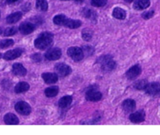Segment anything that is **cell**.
Here are the masks:
<instances>
[{
    "instance_id": "obj_28",
    "label": "cell",
    "mask_w": 160,
    "mask_h": 135,
    "mask_svg": "<svg viewBox=\"0 0 160 135\" xmlns=\"http://www.w3.org/2000/svg\"><path fill=\"white\" fill-rule=\"evenodd\" d=\"M18 31L17 28L16 27H11V28H7L3 32V35L6 36V37H9V36H12L14 34H16Z\"/></svg>"
},
{
    "instance_id": "obj_26",
    "label": "cell",
    "mask_w": 160,
    "mask_h": 135,
    "mask_svg": "<svg viewBox=\"0 0 160 135\" xmlns=\"http://www.w3.org/2000/svg\"><path fill=\"white\" fill-rule=\"evenodd\" d=\"M148 84V83L146 80H140L134 84V88L138 90H145Z\"/></svg>"
},
{
    "instance_id": "obj_39",
    "label": "cell",
    "mask_w": 160,
    "mask_h": 135,
    "mask_svg": "<svg viewBox=\"0 0 160 135\" xmlns=\"http://www.w3.org/2000/svg\"><path fill=\"white\" fill-rule=\"evenodd\" d=\"M2 57V53L1 52H0V59H1V58Z\"/></svg>"
},
{
    "instance_id": "obj_8",
    "label": "cell",
    "mask_w": 160,
    "mask_h": 135,
    "mask_svg": "<svg viewBox=\"0 0 160 135\" xmlns=\"http://www.w3.org/2000/svg\"><path fill=\"white\" fill-rule=\"evenodd\" d=\"M23 53V49L21 48H15V49L9 50L3 55V59L5 60L10 61L19 58Z\"/></svg>"
},
{
    "instance_id": "obj_33",
    "label": "cell",
    "mask_w": 160,
    "mask_h": 135,
    "mask_svg": "<svg viewBox=\"0 0 160 135\" xmlns=\"http://www.w3.org/2000/svg\"><path fill=\"white\" fill-rule=\"evenodd\" d=\"M154 13L155 12L153 10L148 11V12H145L142 14V17H143L144 19H145V20H148V19L152 18V17L154 16Z\"/></svg>"
},
{
    "instance_id": "obj_5",
    "label": "cell",
    "mask_w": 160,
    "mask_h": 135,
    "mask_svg": "<svg viewBox=\"0 0 160 135\" xmlns=\"http://www.w3.org/2000/svg\"><path fill=\"white\" fill-rule=\"evenodd\" d=\"M55 70H56V73L62 78L68 76L72 72L70 66L63 63V62H59V63L56 64V67H55Z\"/></svg>"
},
{
    "instance_id": "obj_15",
    "label": "cell",
    "mask_w": 160,
    "mask_h": 135,
    "mask_svg": "<svg viewBox=\"0 0 160 135\" xmlns=\"http://www.w3.org/2000/svg\"><path fill=\"white\" fill-rule=\"evenodd\" d=\"M5 123L8 125H17L19 123V119L18 117L16 115H14L13 113H6L4 116V118H3Z\"/></svg>"
},
{
    "instance_id": "obj_17",
    "label": "cell",
    "mask_w": 160,
    "mask_h": 135,
    "mask_svg": "<svg viewBox=\"0 0 160 135\" xmlns=\"http://www.w3.org/2000/svg\"><path fill=\"white\" fill-rule=\"evenodd\" d=\"M149 0H136L134 2V5H133V7H134V9H137V10H143V9L149 7Z\"/></svg>"
},
{
    "instance_id": "obj_34",
    "label": "cell",
    "mask_w": 160,
    "mask_h": 135,
    "mask_svg": "<svg viewBox=\"0 0 160 135\" xmlns=\"http://www.w3.org/2000/svg\"><path fill=\"white\" fill-rule=\"evenodd\" d=\"M32 59H34V61H38L41 59V56L38 54H34V56H32Z\"/></svg>"
},
{
    "instance_id": "obj_29",
    "label": "cell",
    "mask_w": 160,
    "mask_h": 135,
    "mask_svg": "<svg viewBox=\"0 0 160 135\" xmlns=\"http://www.w3.org/2000/svg\"><path fill=\"white\" fill-rule=\"evenodd\" d=\"M82 50L83 52H84V56H92L94 53V51H95L93 47L91 46V45H84V46L82 47Z\"/></svg>"
},
{
    "instance_id": "obj_12",
    "label": "cell",
    "mask_w": 160,
    "mask_h": 135,
    "mask_svg": "<svg viewBox=\"0 0 160 135\" xmlns=\"http://www.w3.org/2000/svg\"><path fill=\"white\" fill-rule=\"evenodd\" d=\"M130 120L134 123H140L143 122L145 119V113L143 110L138 111L131 114L129 117Z\"/></svg>"
},
{
    "instance_id": "obj_38",
    "label": "cell",
    "mask_w": 160,
    "mask_h": 135,
    "mask_svg": "<svg viewBox=\"0 0 160 135\" xmlns=\"http://www.w3.org/2000/svg\"><path fill=\"white\" fill-rule=\"evenodd\" d=\"M62 1H69V0H62ZM74 1H82V0H74Z\"/></svg>"
},
{
    "instance_id": "obj_16",
    "label": "cell",
    "mask_w": 160,
    "mask_h": 135,
    "mask_svg": "<svg viewBox=\"0 0 160 135\" xmlns=\"http://www.w3.org/2000/svg\"><path fill=\"white\" fill-rule=\"evenodd\" d=\"M122 106L127 112H131L135 110L136 102L133 99H126L125 101H123Z\"/></svg>"
},
{
    "instance_id": "obj_11",
    "label": "cell",
    "mask_w": 160,
    "mask_h": 135,
    "mask_svg": "<svg viewBox=\"0 0 160 135\" xmlns=\"http://www.w3.org/2000/svg\"><path fill=\"white\" fill-rule=\"evenodd\" d=\"M86 99L88 101L90 102H98L99 100H101L102 95L101 92H99L98 91L95 90V89H91L88 90L86 92Z\"/></svg>"
},
{
    "instance_id": "obj_30",
    "label": "cell",
    "mask_w": 160,
    "mask_h": 135,
    "mask_svg": "<svg viewBox=\"0 0 160 135\" xmlns=\"http://www.w3.org/2000/svg\"><path fill=\"white\" fill-rule=\"evenodd\" d=\"M108 0H92V6L95 7H103L107 4Z\"/></svg>"
},
{
    "instance_id": "obj_31",
    "label": "cell",
    "mask_w": 160,
    "mask_h": 135,
    "mask_svg": "<svg viewBox=\"0 0 160 135\" xmlns=\"http://www.w3.org/2000/svg\"><path fill=\"white\" fill-rule=\"evenodd\" d=\"M93 36V32L88 29H85L82 31V38L85 41H90Z\"/></svg>"
},
{
    "instance_id": "obj_19",
    "label": "cell",
    "mask_w": 160,
    "mask_h": 135,
    "mask_svg": "<svg viewBox=\"0 0 160 135\" xmlns=\"http://www.w3.org/2000/svg\"><path fill=\"white\" fill-rule=\"evenodd\" d=\"M22 16H23V14L21 12H15L13 13H11L6 17V22L9 24L17 23L22 18Z\"/></svg>"
},
{
    "instance_id": "obj_32",
    "label": "cell",
    "mask_w": 160,
    "mask_h": 135,
    "mask_svg": "<svg viewBox=\"0 0 160 135\" xmlns=\"http://www.w3.org/2000/svg\"><path fill=\"white\" fill-rule=\"evenodd\" d=\"M83 13H84V17L90 19H94V17L96 16L95 12L94 11L91 10L90 9H84V11H83Z\"/></svg>"
},
{
    "instance_id": "obj_7",
    "label": "cell",
    "mask_w": 160,
    "mask_h": 135,
    "mask_svg": "<svg viewBox=\"0 0 160 135\" xmlns=\"http://www.w3.org/2000/svg\"><path fill=\"white\" fill-rule=\"evenodd\" d=\"M61 56H62V51L60 48H52L46 52L45 54V59L48 60L55 61L57 59H60Z\"/></svg>"
},
{
    "instance_id": "obj_9",
    "label": "cell",
    "mask_w": 160,
    "mask_h": 135,
    "mask_svg": "<svg viewBox=\"0 0 160 135\" xmlns=\"http://www.w3.org/2000/svg\"><path fill=\"white\" fill-rule=\"evenodd\" d=\"M141 73H142V67L138 64H136L127 71L126 76L129 80H134L139 77Z\"/></svg>"
},
{
    "instance_id": "obj_10",
    "label": "cell",
    "mask_w": 160,
    "mask_h": 135,
    "mask_svg": "<svg viewBox=\"0 0 160 135\" xmlns=\"http://www.w3.org/2000/svg\"><path fill=\"white\" fill-rule=\"evenodd\" d=\"M35 30V25L34 23H31V22H24L22 23L19 27V31L22 34L24 35H28V34H31L33 31Z\"/></svg>"
},
{
    "instance_id": "obj_18",
    "label": "cell",
    "mask_w": 160,
    "mask_h": 135,
    "mask_svg": "<svg viewBox=\"0 0 160 135\" xmlns=\"http://www.w3.org/2000/svg\"><path fill=\"white\" fill-rule=\"evenodd\" d=\"M81 21L79 20H73V19L67 18L63 26L66 28H68L70 29H77L81 26Z\"/></svg>"
},
{
    "instance_id": "obj_6",
    "label": "cell",
    "mask_w": 160,
    "mask_h": 135,
    "mask_svg": "<svg viewBox=\"0 0 160 135\" xmlns=\"http://www.w3.org/2000/svg\"><path fill=\"white\" fill-rule=\"evenodd\" d=\"M145 92L148 95L152 97H159L160 96V84L158 82H152L148 84Z\"/></svg>"
},
{
    "instance_id": "obj_2",
    "label": "cell",
    "mask_w": 160,
    "mask_h": 135,
    "mask_svg": "<svg viewBox=\"0 0 160 135\" xmlns=\"http://www.w3.org/2000/svg\"><path fill=\"white\" fill-rule=\"evenodd\" d=\"M98 62L101 65V69L104 72H110L116 68V62L112 57L109 55L102 56L98 59Z\"/></svg>"
},
{
    "instance_id": "obj_37",
    "label": "cell",
    "mask_w": 160,
    "mask_h": 135,
    "mask_svg": "<svg viewBox=\"0 0 160 135\" xmlns=\"http://www.w3.org/2000/svg\"><path fill=\"white\" fill-rule=\"evenodd\" d=\"M2 34V28H0V35Z\"/></svg>"
},
{
    "instance_id": "obj_21",
    "label": "cell",
    "mask_w": 160,
    "mask_h": 135,
    "mask_svg": "<svg viewBox=\"0 0 160 135\" xmlns=\"http://www.w3.org/2000/svg\"><path fill=\"white\" fill-rule=\"evenodd\" d=\"M112 16L118 20H124L127 17V12L122 8L116 7L114 8L113 11H112Z\"/></svg>"
},
{
    "instance_id": "obj_27",
    "label": "cell",
    "mask_w": 160,
    "mask_h": 135,
    "mask_svg": "<svg viewBox=\"0 0 160 135\" xmlns=\"http://www.w3.org/2000/svg\"><path fill=\"white\" fill-rule=\"evenodd\" d=\"M14 41L12 39H2L0 40V48H6L13 45Z\"/></svg>"
},
{
    "instance_id": "obj_25",
    "label": "cell",
    "mask_w": 160,
    "mask_h": 135,
    "mask_svg": "<svg viewBox=\"0 0 160 135\" xmlns=\"http://www.w3.org/2000/svg\"><path fill=\"white\" fill-rule=\"evenodd\" d=\"M67 19V17L65 15H63V14H59V15H56V17H54V18H53V23L56 25H59V26H63Z\"/></svg>"
},
{
    "instance_id": "obj_35",
    "label": "cell",
    "mask_w": 160,
    "mask_h": 135,
    "mask_svg": "<svg viewBox=\"0 0 160 135\" xmlns=\"http://www.w3.org/2000/svg\"><path fill=\"white\" fill-rule=\"evenodd\" d=\"M6 2L9 3V4H11V3L15 2L18 1V0H6Z\"/></svg>"
},
{
    "instance_id": "obj_3",
    "label": "cell",
    "mask_w": 160,
    "mask_h": 135,
    "mask_svg": "<svg viewBox=\"0 0 160 135\" xmlns=\"http://www.w3.org/2000/svg\"><path fill=\"white\" fill-rule=\"evenodd\" d=\"M67 55L73 60L76 61V62H79V61L82 60L84 57V54L82 48L77 46H73L69 48L68 50H67Z\"/></svg>"
},
{
    "instance_id": "obj_14",
    "label": "cell",
    "mask_w": 160,
    "mask_h": 135,
    "mask_svg": "<svg viewBox=\"0 0 160 135\" xmlns=\"http://www.w3.org/2000/svg\"><path fill=\"white\" fill-rule=\"evenodd\" d=\"M42 79L46 84H56L58 81V75L56 73H44L42 74Z\"/></svg>"
},
{
    "instance_id": "obj_23",
    "label": "cell",
    "mask_w": 160,
    "mask_h": 135,
    "mask_svg": "<svg viewBox=\"0 0 160 135\" xmlns=\"http://www.w3.org/2000/svg\"><path fill=\"white\" fill-rule=\"evenodd\" d=\"M58 93H59V88L57 86H52V87L47 88L45 90V95L48 98L56 96Z\"/></svg>"
},
{
    "instance_id": "obj_1",
    "label": "cell",
    "mask_w": 160,
    "mask_h": 135,
    "mask_svg": "<svg viewBox=\"0 0 160 135\" xmlns=\"http://www.w3.org/2000/svg\"><path fill=\"white\" fill-rule=\"evenodd\" d=\"M53 43V34L49 32H43L35 39L34 44L35 48L45 50L52 46Z\"/></svg>"
},
{
    "instance_id": "obj_36",
    "label": "cell",
    "mask_w": 160,
    "mask_h": 135,
    "mask_svg": "<svg viewBox=\"0 0 160 135\" xmlns=\"http://www.w3.org/2000/svg\"><path fill=\"white\" fill-rule=\"evenodd\" d=\"M125 2H131L134 1V0H124Z\"/></svg>"
},
{
    "instance_id": "obj_24",
    "label": "cell",
    "mask_w": 160,
    "mask_h": 135,
    "mask_svg": "<svg viewBox=\"0 0 160 135\" xmlns=\"http://www.w3.org/2000/svg\"><path fill=\"white\" fill-rule=\"evenodd\" d=\"M48 2L47 0H36V8L39 11L45 12L48 9Z\"/></svg>"
},
{
    "instance_id": "obj_4",
    "label": "cell",
    "mask_w": 160,
    "mask_h": 135,
    "mask_svg": "<svg viewBox=\"0 0 160 135\" xmlns=\"http://www.w3.org/2000/svg\"><path fill=\"white\" fill-rule=\"evenodd\" d=\"M15 110L18 112L19 114L23 116H28L31 112V108L28 103L26 102L20 101L16 103L15 105Z\"/></svg>"
},
{
    "instance_id": "obj_22",
    "label": "cell",
    "mask_w": 160,
    "mask_h": 135,
    "mask_svg": "<svg viewBox=\"0 0 160 135\" xmlns=\"http://www.w3.org/2000/svg\"><path fill=\"white\" fill-rule=\"evenodd\" d=\"M72 102V97L70 95H66L61 98L59 101V106L61 109H65L68 107Z\"/></svg>"
},
{
    "instance_id": "obj_13",
    "label": "cell",
    "mask_w": 160,
    "mask_h": 135,
    "mask_svg": "<svg viewBox=\"0 0 160 135\" xmlns=\"http://www.w3.org/2000/svg\"><path fill=\"white\" fill-rule=\"evenodd\" d=\"M12 71L13 74L19 77H24L27 74V70L21 63L16 62L12 65Z\"/></svg>"
},
{
    "instance_id": "obj_20",
    "label": "cell",
    "mask_w": 160,
    "mask_h": 135,
    "mask_svg": "<svg viewBox=\"0 0 160 135\" xmlns=\"http://www.w3.org/2000/svg\"><path fill=\"white\" fill-rule=\"evenodd\" d=\"M30 85L27 82H19L17 85L14 88V91H15L16 93L20 94L23 93V92H26L29 90Z\"/></svg>"
}]
</instances>
